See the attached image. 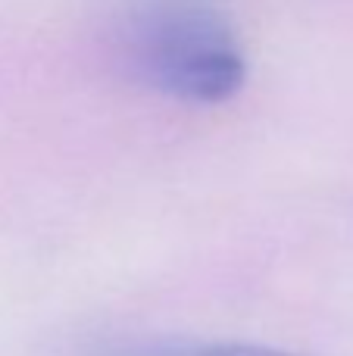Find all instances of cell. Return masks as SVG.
I'll list each match as a JSON object with an SVG mask.
<instances>
[{"instance_id": "1", "label": "cell", "mask_w": 353, "mask_h": 356, "mask_svg": "<svg viewBox=\"0 0 353 356\" xmlns=\"http://www.w3.org/2000/svg\"><path fill=\"white\" fill-rule=\"evenodd\" d=\"M125 54L131 72L181 104H225L247 81L241 38L210 0L141 3L125 25Z\"/></svg>"}, {"instance_id": "2", "label": "cell", "mask_w": 353, "mask_h": 356, "mask_svg": "<svg viewBox=\"0 0 353 356\" xmlns=\"http://www.w3.org/2000/svg\"><path fill=\"white\" fill-rule=\"evenodd\" d=\"M81 356H304L244 341H122Z\"/></svg>"}]
</instances>
